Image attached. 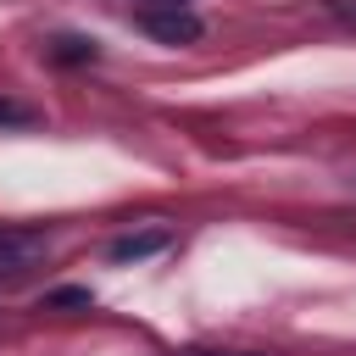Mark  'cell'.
<instances>
[{
  "label": "cell",
  "instance_id": "cell-1",
  "mask_svg": "<svg viewBox=\"0 0 356 356\" xmlns=\"http://www.w3.org/2000/svg\"><path fill=\"white\" fill-rule=\"evenodd\" d=\"M134 22H139L156 44H195V39H200V17H195L189 6H145Z\"/></svg>",
  "mask_w": 356,
  "mask_h": 356
},
{
  "label": "cell",
  "instance_id": "cell-3",
  "mask_svg": "<svg viewBox=\"0 0 356 356\" xmlns=\"http://www.w3.org/2000/svg\"><path fill=\"white\" fill-rule=\"evenodd\" d=\"M167 245H172L167 228H145V234H122V239H111L106 256L122 267V261H145V256H156V250H167Z\"/></svg>",
  "mask_w": 356,
  "mask_h": 356
},
{
  "label": "cell",
  "instance_id": "cell-4",
  "mask_svg": "<svg viewBox=\"0 0 356 356\" xmlns=\"http://www.w3.org/2000/svg\"><path fill=\"white\" fill-rule=\"evenodd\" d=\"M44 56H50L56 67H83V61L100 56V44H95L89 33H56V39L44 44Z\"/></svg>",
  "mask_w": 356,
  "mask_h": 356
},
{
  "label": "cell",
  "instance_id": "cell-8",
  "mask_svg": "<svg viewBox=\"0 0 356 356\" xmlns=\"http://www.w3.org/2000/svg\"><path fill=\"white\" fill-rule=\"evenodd\" d=\"M334 17H345V22H356V0H334Z\"/></svg>",
  "mask_w": 356,
  "mask_h": 356
},
{
  "label": "cell",
  "instance_id": "cell-6",
  "mask_svg": "<svg viewBox=\"0 0 356 356\" xmlns=\"http://www.w3.org/2000/svg\"><path fill=\"white\" fill-rule=\"evenodd\" d=\"M50 306H89V289H56Z\"/></svg>",
  "mask_w": 356,
  "mask_h": 356
},
{
  "label": "cell",
  "instance_id": "cell-7",
  "mask_svg": "<svg viewBox=\"0 0 356 356\" xmlns=\"http://www.w3.org/2000/svg\"><path fill=\"white\" fill-rule=\"evenodd\" d=\"M178 356H261V350H178Z\"/></svg>",
  "mask_w": 356,
  "mask_h": 356
},
{
  "label": "cell",
  "instance_id": "cell-9",
  "mask_svg": "<svg viewBox=\"0 0 356 356\" xmlns=\"http://www.w3.org/2000/svg\"><path fill=\"white\" fill-rule=\"evenodd\" d=\"M156 6H189V0H156Z\"/></svg>",
  "mask_w": 356,
  "mask_h": 356
},
{
  "label": "cell",
  "instance_id": "cell-5",
  "mask_svg": "<svg viewBox=\"0 0 356 356\" xmlns=\"http://www.w3.org/2000/svg\"><path fill=\"white\" fill-rule=\"evenodd\" d=\"M22 122H33V106H22V100H6V95H0V128H22Z\"/></svg>",
  "mask_w": 356,
  "mask_h": 356
},
{
  "label": "cell",
  "instance_id": "cell-2",
  "mask_svg": "<svg viewBox=\"0 0 356 356\" xmlns=\"http://www.w3.org/2000/svg\"><path fill=\"white\" fill-rule=\"evenodd\" d=\"M50 256V239L39 228H0V278H22Z\"/></svg>",
  "mask_w": 356,
  "mask_h": 356
}]
</instances>
